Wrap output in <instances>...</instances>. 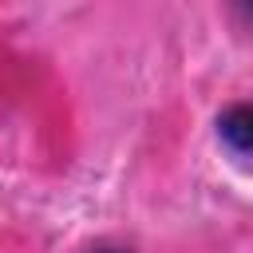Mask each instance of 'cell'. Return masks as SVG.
Segmentation results:
<instances>
[{
	"label": "cell",
	"instance_id": "cell-1",
	"mask_svg": "<svg viewBox=\"0 0 253 253\" xmlns=\"http://www.w3.org/2000/svg\"><path fill=\"white\" fill-rule=\"evenodd\" d=\"M221 138L237 150V154H253V107L241 103V107H229L217 123Z\"/></svg>",
	"mask_w": 253,
	"mask_h": 253
}]
</instances>
